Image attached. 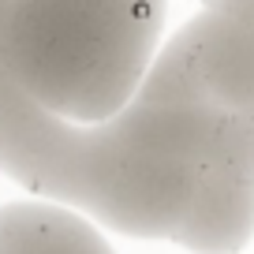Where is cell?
<instances>
[{"mask_svg":"<svg viewBox=\"0 0 254 254\" xmlns=\"http://www.w3.org/2000/svg\"><path fill=\"white\" fill-rule=\"evenodd\" d=\"M236 112L213 105L157 49L120 112L67 120L26 97L0 67V172L38 198L67 202L101 228L168 239Z\"/></svg>","mask_w":254,"mask_h":254,"instance_id":"6da1fadb","label":"cell"},{"mask_svg":"<svg viewBox=\"0 0 254 254\" xmlns=\"http://www.w3.org/2000/svg\"><path fill=\"white\" fill-rule=\"evenodd\" d=\"M168 0H4L0 67L67 120L120 112L165 41Z\"/></svg>","mask_w":254,"mask_h":254,"instance_id":"7a4b0ae2","label":"cell"},{"mask_svg":"<svg viewBox=\"0 0 254 254\" xmlns=\"http://www.w3.org/2000/svg\"><path fill=\"white\" fill-rule=\"evenodd\" d=\"M161 53L213 105L254 120V0H202Z\"/></svg>","mask_w":254,"mask_h":254,"instance_id":"3957f363","label":"cell"},{"mask_svg":"<svg viewBox=\"0 0 254 254\" xmlns=\"http://www.w3.org/2000/svg\"><path fill=\"white\" fill-rule=\"evenodd\" d=\"M254 236V180L224 168H202L194 194L168 243L190 254H239Z\"/></svg>","mask_w":254,"mask_h":254,"instance_id":"277c9868","label":"cell"},{"mask_svg":"<svg viewBox=\"0 0 254 254\" xmlns=\"http://www.w3.org/2000/svg\"><path fill=\"white\" fill-rule=\"evenodd\" d=\"M0 254H116L94 217L53 198L0 202Z\"/></svg>","mask_w":254,"mask_h":254,"instance_id":"5b68a950","label":"cell"}]
</instances>
